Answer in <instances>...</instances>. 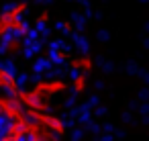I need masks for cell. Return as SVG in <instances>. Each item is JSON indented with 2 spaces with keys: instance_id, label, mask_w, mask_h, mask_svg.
I'll list each match as a JSON object with an SVG mask.
<instances>
[{
  "instance_id": "cell-1",
  "label": "cell",
  "mask_w": 149,
  "mask_h": 141,
  "mask_svg": "<svg viewBox=\"0 0 149 141\" xmlns=\"http://www.w3.org/2000/svg\"><path fill=\"white\" fill-rule=\"evenodd\" d=\"M53 68V61L47 57V55H39L35 61H33V72L35 76H41V74H47L49 70Z\"/></svg>"
}]
</instances>
